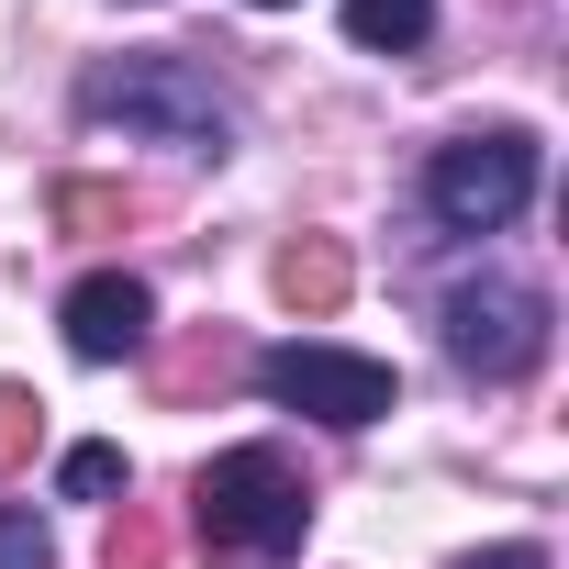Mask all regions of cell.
Here are the masks:
<instances>
[{
    "label": "cell",
    "instance_id": "cell-14",
    "mask_svg": "<svg viewBox=\"0 0 569 569\" xmlns=\"http://www.w3.org/2000/svg\"><path fill=\"white\" fill-rule=\"evenodd\" d=\"M469 569H547V547H480Z\"/></svg>",
    "mask_w": 569,
    "mask_h": 569
},
{
    "label": "cell",
    "instance_id": "cell-5",
    "mask_svg": "<svg viewBox=\"0 0 569 569\" xmlns=\"http://www.w3.org/2000/svg\"><path fill=\"white\" fill-rule=\"evenodd\" d=\"M447 358L469 380H525L547 358V291L536 279H458L447 291Z\"/></svg>",
    "mask_w": 569,
    "mask_h": 569
},
{
    "label": "cell",
    "instance_id": "cell-2",
    "mask_svg": "<svg viewBox=\"0 0 569 569\" xmlns=\"http://www.w3.org/2000/svg\"><path fill=\"white\" fill-rule=\"evenodd\" d=\"M79 112L90 123H123L146 146H179V157H223L234 146V112H223V90L190 57H112V68L79 79Z\"/></svg>",
    "mask_w": 569,
    "mask_h": 569
},
{
    "label": "cell",
    "instance_id": "cell-7",
    "mask_svg": "<svg viewBox=\"0 0 569 569\" xmlns=\"http://www.w3.org/2000/svg\"><path fill=\"white\" fill-rule=\"evenodd\" d=\"M268 279H279V302H291V313H313V325H325V313L347 302V279H358V268H347V246H336V234H291Z\"/></svg>",
    "mask_w": 569,
    "mask_h": 569
},
{
    "label": "cell",
    "instance_id": "cell-3",
    "mask_svg": "<svg viewBox=\"0 0 569 569\" xmlns=\"http://www.w3.org/2000/svg\"><path fill=\"white\" fill-rule=\"evenodd\" d=\"M525 201H536V134H513V123L458 134V146L425 157V212L447 234H502Z\"/></svg>",
    "mask_w": 569,
    "mask_h": 569
},
{
    "label": "cell",
    "instance_id": "cell-8",
    "mask_svg": "<svg viewBox=\"0 0 569 569\" xmlns=\"http://www.w3.org/2000/svg\"><path fill=\"white\" fill-rule=\"evenodd\" d=\"M347 34H358L369 57H413V46L436 34V0H347Z\"/></svg>",
    "mask_w": 569,
    "mask_h": 569
},
{
    "label": "cell",
    "instance_id": "cell-12",
    "mask_svg": "<svg viewBox=\"0 0 569 569\" xmlns=\"http://www.w3.org/2000/svg\"><path fill=\"white\" fill-rule=\"evenodd\" d=\"M123 480H134L123 447H68V458H57V491H68V502H112Z\"/></svg>",
    "mask_w": 569,
    "mask_h": 569
},
{
    "label": "cell",
    "instance_id": "cell-15",
    "mask_svg": "<svg viewBox=\"0 0 569 569\" xmlns=\"http://www.w3.org/2000/svg\"><path fill=\"white\" fill-rule=\"evenodd\" d=\"M257 12H291V0H257Z\"/></svg>",
    "mask_w": 569,
    "mask_h": 569
},
{
    "label": "cell",
    "instance_id": "cell-13",
    "mask_svg": "<svg viewBox=\"0 0 569 569\" xmlns=\"http://www.w3.org/2000/svg\"><path fill=\"white\" fill-rule=\"evenodd\" d=\"M0 569H57V536L34 513H0Z\"/></svg>",
    "mask_w": 569,
    "mask_h": 569
},
{
    "label": "cell",
    "instance_id": "cell-6",
    "mask_svg": "<svg viewBox=\"0 0 569 569\" xmlns=\"http://www.w3.org/2000/svg\"><path fill=\"white\" fill-rule=\"evenodd\" d=\"M68 358H90V369H112V358H146V336H157V291L134 268H90L79 291H68Z\"/></svg>",
    "mask_w": 569,
    "mask_h": 569
},
{
    "label": "cell",
    "instance_id": "cell-1",
    "mask_svg": "<svg viewBox=\"0 0 569 569\" xmlns=\"http://www.w3.org/2000/svg\"><path fill=\"white\" fill-rule=\"evenodd\" d=\"M190 525H201L212 569H279V558H302V536H313V491L291 480L279 447H223L190 480Z\"/></svg>",
    "mask_w": 569,
    "mask_h": 569
},
{
    "label": "cell",
    "instance_id": "cell-9",
    "mask_svg": "<svg viewBox=\"0 0 569 569\" xmlns=\"http://www.w3.org/2000/svg\"><path fill=\"white\" fill-rule=\"evenodd\" d=\"M57 223H68V234H123V223H134V190H112V179H68V190H57Z\"/></svg>",
    "mask_w": 569,
    "mask_h": 569
},
{
    "label": "cell",
    "instance_id": "cell-4",
    "mask_svg": "<svg viewBox=\"0 0 569 569\" xmlns=\"http://www.w3.org/2000/svg\"><path fill=\"white\" fill-rule=\"evenodd\" d=\"M257 391H268L279 413L336 425V436H358V425H380V413L402 402V380H391L380 358H358V347H313V336L268 347V358H257Z\"/></svg>",
    "mask_w": 569,
    "mask_h": 569
},
{
    "label": "cell",
    "instance_id": "cell-11",
    "mask_svg": "<svg viewBox=\"0 0 569 569\" xmlns=\"http://www.w3.org/2000/svg\"><path fill=\"white\" fill-rule=\"evenodd\" d=\"M101 569H168V525H157L146 502H123L112 536H101Z\"/></svg>",
    "mask_w": 569,
    "mask_h": 569
},
{
    "label": "cell",
    "instance_id": "cell-10",
    "mask_svg": "<svg viewBox=\"0 0 569 569\" xmlns=\"http://www.w3.org/2000/svg\"><path fill=\"white\" fill-rule=\"evenodd\" d=\"M34 447H46V402H34L23 380H0V480H23Z\"/></svg>",
    "mask_w": 569,
    "mask_h": 569
}]
</instances>
